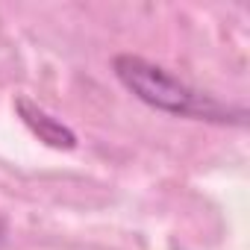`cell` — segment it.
I'll return each instance as SVG.
<instances>
[{"label":"cell","mask_w":250,"mask_h":250,"mask_svg":"<svg viewBox=\"0 0 250 250\" xmlns=\"http://www.w3.org/2000/svg\"><path fill=\"white\" fill-rule=\"evenodd\" d=\"M15 109H18L21 121L39 136V142H44V145H50V147H56V150H74V147H77V136L65 127L62 121H56V118L47 115L42 106H36L33 100L18 97V100H15Z\"/></svg>","instance_id":"7a4b0ae2"},{"label":"cell","mask_w":250,"mask_h":250,"mask_svg":"<svg viewBox=\"0 0 250 250\" xmlns=\"http://www.w3.org/2000/svg\"><path fill=\"white\" fill-rule=\"evenodd\" d=\"M115 77L121 85L133 91L142 103L168 112V115H186V118H200V121H229V109L221 106L212 94H203L165 71L162 65H153L142 56L124 53L115 59Z\"/></svg>","instance_id":"6da1fadb"}]
</instances>
